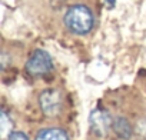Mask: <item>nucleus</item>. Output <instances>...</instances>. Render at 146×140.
I'll list each match as a JSON object with an SVG mask.
<instances>
[{"mask_svg":"<svg viewBox=\"0 0 146 140\" xmlns=\"http://www.w3.org/2000/svg\"><path fill=\"white\" fill-rule=\"evenodd\" d=\"M7 67V53H3L2 54V69H6Z\"/></svg>","mask_w":146,"mask_h":140,"instance_id":"obj_10","label":"nucleus"},{"mask_svg":"<svg viewBox=\"0 0 146 140\" xmlns=\"http://www.w3.org/2000/svg\"><path fill=\"white\" fill-rule=\"evenodd\" d=\"M7 140H29V139L23 131H13V133L9 134Z\"/></svg>","mask_w":146,"mask_h":140,"instance_id":"obj_8","label":"nucleus"},{"mask_svg":"<svg viewBox=\"0 0 146 140\" xmlns=\"http://www.w3.org/2000/svg\"><path fill=\"white\" fill-rule=\"evenodd\" d=\"M39 104L42 109V113L47 117H57L63 110V96L60 90L50 87L40 93L39 96Z\"/></svg>","mask_w":146,"mask_h":140,"instance_id":"obj_3","label":"nucleus"},{"mask_svg":"<svg viewBox=\"0 0 146 140\" xmlns=\"http://www.w3.org/2000/svg\"><path fill=\"white\" fill-rule=\"evenodd\" d=\"M13 129V122L12 119L7 116V113L5 110L0 112V134H2L3 139H7L9 134L12 133Z\"/></svg>","mask_w":146,"mask_h":140,"instance_id":"obj_7","label":"nucleus"},{"mask_svg":"<svg viewBox=\"0 0 146 140\" xmlns=\"http://www.w3.org/2000/svg\"><path fill=\"white\" fill-rule=\"evenodd\" d=\"M112 130L122 140H129L133 136V127H132V124L129 123V120L126 117H122V116H119V117H116L113 120Z\"/></svg>","mask_w":146,"mask_h":140,"instance_id":"obj_5","label":"nucleus"},{"mask_svg":"<svg viewBox=\"0 0 146 140\" xmlns=\"http://www.w3.org/2000/svg\"><path fill=\"white\" fill-rule=\"evenodd\" d=\"M35 140H69V136L63 129L49 127V129L40 130Z\"/></svg>","mask_w":146,"mask_h":140,"instance_id":"obj_6","label":"nucleus"},{"mask_svg":"<svg viewBox=\"0 0 146 140\" xmlns=\"http://www.w3.org/2000/svg\"><path fill=\"white\" fill-rule=\"evenodd\" d=\"M66 29L73 34H88L95 26V17L89 7L83 5H75L67 9L63 17Z\"/></svg>","mask_w":146,"mask_h":140,"instance_id":"obj_1","label":"nucleus"},{"mask_svg":"<svg viewBox=\"0 0 146 140\" xmlns=\"http://www.w3.org/2000/svg\"><path fill=\"white\" fill-rule=\"evenodd\" d=\"M53 60L50 54L42 49H37L32 53L29 60L26 61V72L33 77H42L52 72Z\"/></svg>","mask_w":146,"mask_h":140,"instance_id":"obj_2","label":"nucleus"},{"mask_svg":"<svg viewBox=\"0 0 146 140\" xmlns=\"http://www.w3.org/2000/svg\"><path fill=\"white\" fill-rule=\"evenodd\" d=\"M113 117L105 109H95L89 114V126L93 134L98 137H105L109 130L113 127Z\"/></svg>","mask_w":146,"mask_h":140,"instance_id":"obj_4","label":"nucleus"},{"mask_svg":"<svg viewBox=\"0 0 146 140\" xmlns=\"http://www.w3.org/2000/svg\"><path fill=\"white\" fill-rule=\"evenodd\" d=\"M103 2H105V5H106L108 9H113L115 5H116V0H103Z\"/></svg>","mask_w":146,"mask_h":140,"instance_id":"obj_9","label":"nucleus"}]
</instances>
